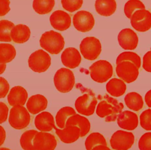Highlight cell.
<instances>
[{"mask_svg":"<svg viewBox=\"0 0 151 150\" xmlns=\"http://www.w3.org/2000/svg\"><path fill=\"white\" fill-rule=\"evenodd\" d=\"M138 148L139 150H151V132H147L140 136Z\"/></svg>","mask_w":151,"mask_h":150,"instance_id":"obj_37","label":"cell"},{"mask_svg":"<svg viewBox=\"0 0 151 150\" xmlns=\"http://www.w3.org/2000/svg\"><path fill=\"white\" fill-rule=\"evenodd\" d=\"M57 145L55 136L48 132H38L34 139L35 150H54Z\"/></svg>","mask_w":151,"mask_h":150,"instance_id":"obj_13","label":"cell"},{"mask_svg":"<svg viewBox=\"0 0 151 150\" xmlns=\"http://www.w3.org/2000/svg\"><path fill=\"white\" fill-rule=\"evenodd\" d=\"M54 129L59 139L65 144L73 143L81 137L80 129L76 126H65L63 129L55 126Z\"/></svg>","mask_w":151,"mask_h":150,"instance_id":"obj_17","label":"cell"},{"mask_svg":"<svg viewBox=\"0 0 151 150\" xmlns=\"http://www.w3.org/2000/svg\"><path fill=\"white\" fill-rule=\"evenodd\" d=\"M50 21L54 29L60 31L68 29L71 23L70 15L61 10H57L52 12L50 17Z\"/></svg>","mask_w":151,"mask_h":150,"instance_id":"obj_15","label":"cell"},{"mask_svg":"<svg viewBox=\"0 0 151 150\" xmlns=\"http://www.w3.org/2000/svg\"><path fill=\"white\" fill-rule=\"evenodd\" d=\"M28 63L29 68L34 72H44L51 65V57L42 49H38L31 54Z\"/></svg>","mask_w":151,"mask_h":150,"instance_id":"obj_7","label":"cell"},{"mask_svg":"<svg viewBox=\"0 0 151 150\" xmlns=\"http://www.w3.org/2000/svg\"><path fill=\"white\" fill-rule=\"evenodd\" d=\"M120 46L126 50H133L136 48L139 38L136 32L130 28H124L120 31L117 36Z\"/></svg>","mask_w":151,"mask_h":150,"instance_id":"obj_14","label":"cell"},{"mask_svg":"<svg viewBox=\"0 0 151 150\" xmlns=\"http://www.w3.org/2000/svg\"><path fill=\"white\" fill-rule=\"evenodd\" d=\"M38 132L34 129L27 130L20 136L19 143L23 150H35L34 146V139Z\"/></svg>","mask_w":151,"mask_h":150,"instance_id":"obj_29","label":"cell"},{"mask_svg":"<svg viewBox=\"0 0 151 150\" xmlns=\"http://www.w3.org/2000/svg\"><path fill=\"white\" fill-rule=\"evenodd\" d=\"M73 24L77 31L86 32L93 28L95 21L93 15L90 12L80 11L74 15Z\"/></svg>","mask_w":151,"mask_h":150,"instance_id":"obj_12","label":"cell"},{"mask_svg":"<svg viewBox=\"0 0 151 150\" xmlns=\"http://www.w3.org/2000/svg\"><path fill=\"white\" fill-rule=\"evenodd\" d=\"M40 44L42 49L51 54H58L64 48V40L61 34L51 30L42 34Z\"/></svg>","mask_w":151,"mask_h":150,"instance_id":"obj_3","label":"cell"},{"mask_svg":"<svg viewBox=\"0 0 151 150\" xmlns=\"http://www.w3.org/2000/svg\"><path fill=\"white\" fill-rule=\"evenodd\" d=\"M16 55V50L13 45L9 44H0V63L10 62Z\"/></svg>","mask_w":151,"mask_h":150,"instance_id":"obj_28","label":"cell"},{"mask_svg":"<svg viewBox=\"0 0 151 150\" xmlns=\"http://www.w3.org/2000/svg\"><path fill=\"white\" fill-rule=\"evenodd\" d=\"M76 126L80 128L81 132V137L85 136L90 131L91 124L88 119L80 115L76 114L70 116L66 122V126Z\"/></svg>","mask_w":151,"mask_h":150,"instance_id":"obj_22","label":"cell"},{"mask_svg":"<svg viewBox=\"0 0 151 150\" xmlns=\"http://www.w3.org/2000/svg\"><path fill=\"white\" fill-rule=\"evenodd\" d=\"M55 5L54 0H33L34 10L40 15L50 13Z\"/></svg>","mask_w":151,"mask_h":150,"instance_id":"obj_30","label":"cell"},{"mask_svg":"<svg viewBox=\"0 0 151 150\" xmlns=\"http://www.w3.org/2000/svg\"><path fill=\"white\" fill-rule=\"evenodd\" d=\"M62 6L70 12L79 9L83 4V0H61Z\"/></svg>","mask_w":151,"mask_h":150,"instance_id":"obj_36","label":"cell"},{"mask_svg":"<svg viewBox=\"0 0 151 150\" xmlns=\"http://www.w3.org/2000/svg\"><path fill=\"white\" fill-rule=\"evenodd\" d=\"M141 127L146 131H151V109L143 111L139 116Z\"/></svg>","mask_w":151,"mask_h":150,"instance_id":"obj_35","label":"cell"},{"mask_svg":"<svg viewBox=\"0 0 151 150\" xmlns=\"http://www.w3.org/2000/svg\"><path fill=\"white\" fill-rule=\"evenodd\" d=\"M144 4L140 0H129L124 6V12L126 16L130 19L133 14L137 10L145 9Z\"/></svg>","mask_w":151,"mask_h":150,"instance_id":"obj_33","label":"cell"},{"mask_svg":"<svg viewBox=\"0 0 151 150\" xmlns=\"http://www.w3.org/2000/svg\"><path fill=\"white\" fill-rule=\"evenodd\" d=\"M119 126L123 129L133 131L135 129L139 124V118L137 115L130 111H122L117 119Z\"/></svg>","mask_w":151,"mask_h":150,"instance_id":"obj_16","label":"cell"},{"mask_svg":"<svg viewBox=\"0 0 151 150\" xmlns=\"http://www.w3.org/2000/svg\"><path fill=\"white\" fill-rule=\"evenodd\" d=\"M76 114V111L72 107L64 106L61 108L55 115V123L57 127L60 129L64 128L67 119Z\"/></svg>","mask_w":151,"mask_h":150,"instance_id":"obj_27","label":"cell"},{"mask_svg":"<svg viewBox=\"0 0 151 150\" xmlns=\"http://www.w3.org/2000/svg\"><path fill=\"white\" fill-rule=\"evenodd\" d=\"M0 135H1V137H0V145H2L3 144V143L5 141V137H6V133H5V131L4 129L3 126H0Z\"/></svg>","mask_w":151,"mask_h":150,"instance_id":"obj_43","label":"cell"},{"mask_svg":"<svg viewBox=\"0 0 151 150\" xmlns=\"http://www.w3.org/2000/svg\"><path fill=\"white\" fill-rule=\"evenodd\" d=\"M85 148L86 150H92L93 148L99 145H107V142L104 136L99 132H92L86 139Z\"/></svg>","mask_w":151,"mask_h":150,"instance_id":"obj_31","label":"cell"},{"mask_svg":"<svg viewBox=\"0 0 151 150\" xmlns=\"http://www.w3.org/2000/svg\"><path fill=\"white\" fill-rule=\"evenodd\" d=\"M9 90V84L3 77H0V98H4L8 94Z\"/></svg>","mask_w":151,"mask_h":150,"instance_id":"obj_38","label":"cell"},{"mask_svg":"<svg viewBox=\"0 0 151 150\" xmlns=\"http://www.w3.org/2000/svg\"><path fill=\"white\" fill-rule=\"evenodd\" d=\"M145 101L147 106L151 108V89L149 90L145 94Z\"/></svg>","mask_w":151,"mask_h":150,"instance_id":"obj_42","label":"cell"},{"mask_svg":"<svg viewBox=\"0 0 151 150\" xmlns=\"http://www.w3.org/2000/svg\"><path fill=\"white\" fill-rule=\"evenodd\" d=\"M48 105L47 99L41 94H35L30 96L26 106L29 113L35 115L45 110Z\"/></svg>","mask_w":151,"mask_h":150,"instance_id":"obj_21","label":"cell"},{"mask_svg":"<svg viewBox=\"0 0 151 150\" xmlns=\"http://www.w3.org/2000/svg\"><path fill=\"white\" fill-rule=\"evenodd\" d=\"M54 84L59 92L61 93L70 92L75 85V77L73 72L66 68L58 69L54 76Z\"/></svg>","mask_w":151,"mask_h":150,"instance_id":"obj_6","label":"cell"},{"mask_svg":"<svg viewBox=\"0 0 151 150\" xmlns=\"http://www.w3.org/2000/svg\"><path fill=\"white\" fill-rule=\"evenodd\" d=\"M132 27L139 32H146L151 28V13L146 9L136 11L130 18Z\"/></svg>","mask_w":151,"mask_h":150,"instance_id":"obj_11","label":"cell"},{"mask_svg":"<svg viewBox=\"0 0 151 150\" xmlns=\"http://www.w3.org/2000/svg\"><path fill=\"white\" fill-rule=\"evenodd\" d=\"M134 136L131 132L117 130L113 133L110 139V144L114 150H128L134 142Z\"/></svg>","mask_w":151,"mask_h":150,"instance_id":"obj_9","label":"cell"},{"mask_svg":"<svg viewBox=\"0 0 151 150\" xmlns=\"http://www.w3.org/2000/svg\"><path fill=\"white\" fill-rule=\"evenodd\" d=\"M61 60L64 66L73 69L79 66L81 61V56L76 48L70 47L65 49L62 52Z\"/></svg>","mask_w":151,"mask_h":150,"instance_id":"obj_18","label":"cell"},{"mask_svg":"<svg viewBox=\"0 0 151 150\" xmlns=\"http://www.w3.org/2000/svg\"><path fill=\"white\" fill-rule=\"evenodd\" d=\"M124 100L127 108L133 111H139L143 107V98L136 92H131L126 94Z\"/></svg>","mask_w":151,"mask_h":150,"instance_id":"obj_26","label":"cell"},{"mask_svg":"<svg viewBox=\"0 0 151 150\" xmlns=\"http://www.w3.org/2000/svg\"><path fill=\"white\" fill-rule=\"evenodd\" d=\"M92 150H111L107 145H99L92 149Z\"/></svg>","mask_w":151,"mask_h":150,"instance_id":"obj_44","label":"cell"},{"mask_svg":"<svg viewBox=\"0 0 151 150\" xmlns=\"http://www.w3.org/2000/svg\"><path fill=\"white\" fill-rule=\"evenodd\" d=\"M139 68L133 62L125 61L117 64L116 72L121 79L129 84L137 79L139 74Z\"/></svg>","mask_w":151,"mask_h":150,"instance_id":"obj_10","label":"cell"},{"mask_svg":"<svg viewBox=\"0 0 151 150\" xmlns=\"http://www.w3.org/2000/svg\"><path fill=\"white\" fill-rule=\"evenodd\" d=\"M150 49H151V47H150Z\"/></svg>","mask_w":151,"mask_h":150,"instance_id":"obj_47","label":"cell"},{"mask_svg":"<svg viewBox=\"0 0 151 150\" xmlns=\"http://www.w3.org/2000/svg\"><path fill=\"white\" fill-rule=\"evenodd\" d=\"M9 0H0V16L5 15L9 11Z\"/></svg>","mask_w":151,"mask_h":150,"instance_id":"obj_41","label":"cell"},{"mask_svg":"<svg viewBox=\"0 0 151 150\" xmlns=\"http://www.w3.org/2000/svg\"><path fill=\"white\" fill-rule=\"evenodd\" d=\"M31 121V116L27 108L24 106H14L9 111L8 122L12 128L23 129L27 128Z\"/></svg>","mask_w":151,"mask_h":150,"instance_id":"obj_4","label":"cell"},{"mask_svg":"<svg viewBox=\"0 0 151 150\" xmlns=\"http://www.w3.org/2000/svg\"><path fill=\"white\" fill-rule=\"evenodd\" d=\"M95 9L100 15L109 16L114 13L116 9L115 0H96Z\"/></svg>","mask_w":151,"mask_h":150,"instance_id":"obj_25","label":"cell"},{"mask_svg":"<svg viewBox=\"0 0 151 150\" xmlns=\"http://www.w3.org/2000/svg\"><path fill=\"white\" fill-rule=\"evenodd\" d=\"M14 24L8 20L0 21V41L11 42V29L14 27Z\"/></svg>","mask_w":151,"mask_h":150,"instance_id":"obj_32","label":"cell"},{"mask_svg":"<svg viewBox=\"0 0 151 150\" xmlns=\"http://www.w3.org/2000/svg\"><path fill=\"white\" fill-rule=\"evenodd\" d=\"M34 124L36 128L41 132H50L55 126L52 115L47 111L39 113L35 118Z\"/></svg>","mask_w":151,"mask_h":150,"instance_id":"obj_19","label":"cell"},{"mask_svg":"<svg viewBox=\"0 0 151 150\" xmlns=\"http://www.w3.org/2000/svg\"><path fill=\"white\" fill-rule=\"evenodd\" d=\"M8 107L5 103L3 102H0V123L5 122L8 118Z\"/></svg>","mask_w":151,"mask_h":150,"instance_id":"obj_40","label":"cell"},{"mask_svg":"<svg viewBox=\"0 0 151 150\" xmlns=\"http://www.w3.org/2000/svg\"><path fill=\"white\" fill-rule=\"evenodd\" d=\"M89 70L91 78L99 83L106 82L113 74L111 64L106 60H99L95 62L89 67Z\"/></svg>","mask_w":151,"mask_h":150,"instance_id":"obj_5","label":"cell"},{"mask_svg":"<svg viewBox=\"0 0 151 150\" xmlns=\"http://www.w3.org/2000/svg\"><path fill=\"white\" fill-rule=\"evenodd\" d=\"M80 86V90L83 92V95L78 96L75 101V108L76 111L81 115L90 116L94 113L96 105H97V99L95 94L90 89L84 88L81 84H77Z\"/></svg>","mask_w":151,"mask_h":150,"instance_id":"obj_2","label":"cell"},{"mask_svg":"<svg viewBox=\"0 0 151 150\" xmlns=\"http://www.w3.org/2000/svg\"><path fill=\"white\" fill-rule=\"evenodd\" d=\"M28 99V92L21 86L12 87L7 96V101L9 105L24 106Z\"/></svg>","mask_w":151,"mask_h":150,"instance_id":"obj_20","label":"cell"},{"mask_svg":"<svg viewBox=\"0 0 151 150\" xmlns=\"http://www.w3.org/2000/svg\"><path fill=\"white\" fill-rule=\"evenodd\" d=\"M6 64H0V74H2L5 70Z\"/></svg>","mask_w":151,"mask_h":150,"instance_id":"obj_45","label":"cell"},{"mask_svg":"<svg viewBox=\"0 0 151 150\" xmlns=\"http://www.w3.org/2000/svg\"><path fill=\"white\" fill-rule=\"evenodd\" d=\"M80 49L81 54L85 59L94 61L100 54L101 45L97 38L94 36H88L81 41Z\"/></svg>","mask_w":151,"mask_h":150,"instance_id":"obj_8","label":"cell"},{"mask_svg":"<svg viewBox=\"0 0 151 150\" xmlns=\"http://www.w3.org/2000/svg\"><path fill=\"white\" fill-rule=\"evenodd\" d=\"M0 150H11L9 149V148H4V147H1L0 148Z\"/></svg>","mask_w":151,"mask_h":150,"instance_id":"obj_46","label":"cell"},{"mask_svg":"<svg viewBox=\"0 0 151 150\" xmlns=\"http://www.w3.org/2000/svg\"><path fill=\"white\" fill-rule=\"evenodd\" d=\"M106 91L110 95L114 97L122 96L126 91L125 82L121 79L114 78L106 84Z\"/></svg>","mask_w":151,"mask_h":150,"instance_id":"obj_24","label":"cell"},{"mask_svg":"<svg viewBox=\"0 0 151 150\" xmlns=\"http://www.w3.org/2000/svg\"><path fill=\"white\" fill-rule=\"evenodd\" d=\"M143 68L148 72H151V50L147 52L143 57Z\"/></svg>","mask_w":151,"mask_h":150,"instance_id":"obj_39","label":"cell"},{"mask_svg":"<svg viewBox=\"0 0 151 150\" xmlns=\"http://www.w3.org/2000/svg\"><path fill=\"white\" fill-rule=\"evenodd\" d=\"M97 99L100 100L96 109L97 116L104 118L106 122L115 121L124 108L123 104L107 94L104 96L99 95Z\"/></svg>","mask_w":151,"mask_h":150,"instance_id":"obj_1","label":"cell"},{"mask_svg":"<svg viewBox=\"0 0 151 150\" xmlns=\"http://www.w3.org/2000/svg\"><path fill=\"white\" fill-rule=\"evenodd\" d=\"M128 61L134 64L139 68L141 66V59L136 53L130 51L123 52L120 54L116 59V64L122 62Z\"/></svg>","mask_w":151,"mask_h":150,"instance_id":"obj_34","label":"cell"},{"mask_svg":"<svg viewBox=\"0 0 151 150\" xmlns=\"http://www.w3.org/2000/svg\"><path fill=\"white\" fill-rule=\"evenodd\" d=\"M30 34L29 27L24 24L15 25L11 31L12 40L18 44H23L27 42L30 37Z\"/></svg>","mask_w":151,"mask_h":150,"instance_id":"obj_23","label":"cell"}]
</instances>
